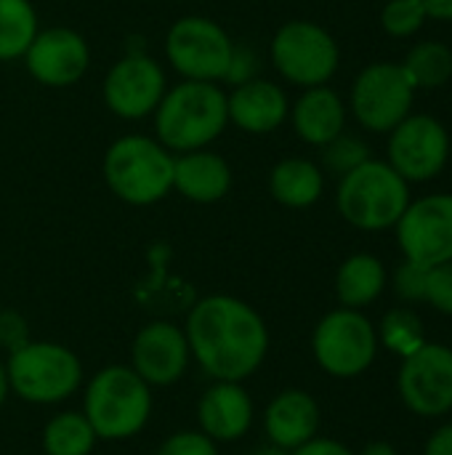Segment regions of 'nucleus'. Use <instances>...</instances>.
Instances as JSON below:
<instances>
[{
    "label": "nucleus",
    "mask_w": 452,
    "mask_h": 455,
    "mask_svg": "<svg viewBox=\"0 0 452 455\" xmlns=\"http://www.w3.org/2000/svg\"><path fill=\"white\" fill-rule=\"evenodd\" d=\"M104 179L120 200L152 205L173 189V155L147 136H123L107 149Z\"/></svg>",
    "instance_id": "nucleus-5"
},
{
    "label": "nucleus",
    "mask_w": 452,
    "mask_h": 455,
    "mask_svg": "<svg viewBox=\"0 0 452 455\" xmlns=\"http://www.w3.org/2000/svg\"><path fill=\"white\" fill-rule=\"evenodd\" d=\"M426 267L405 261L394 275V288L405 301H426Z\"/></svg>",
    "instance_id": "nucleus-32"
},
{
    "label": "nucleus",
    "mask_w": 452,
    "mask_h": 455,
    "mask_svg": "<svg viewBox=\"0 0 452 455\" xmlns=\"http://www.w3.org/2000/svg\"><path fill=\"white\" fill-rule=\"evenodd\" d=\"M197 416L213 443H234L253 424V403L237 381H218L202 395Z\"/></svg>",
    "instance_id": "nucleus-17"
},
{
    "label": "nucleus",
    "mask_w": 452,
    "mask_h": 455,
    "mask_svg": "<svg viewBox=\"0 0 452 455\" xmlns=\"http://www.w3.org/2000/svg\"><path fill=\"white\" fill-rule=\"evenodd\" d=\"M133 371L149 387L176 384L189 365V344L184 331L170 323H149L133 341Z\"/></svg>",
    "instance_id": "nucleus-16"
},
{
    "label": "nucleus",
    "mask_w": 452,
    "mask_h": 455,
    "mask_svg": "<svg viewBox=\"0 0 452 455\" xmlns=\"http://www.w3.org/2000/svg\"><path fill=\"white\" fill-rule=\"evenodd\" d=\"M264 427H266L272 445L282 451H296L304 443L314 440L317 435V427H320L317 403L306 392H298V389L282 392L266 408Z\"/></svg>",
    "instance_id": "nucleus-19"
},
{
    "label": "nucleus",
    "mask_w": 452,
    "mask_h": 455,
    "mask_svg": "<svg viewBox=\"0 0 452 455\" xmlns=\"http://www.w3.org/2000/svg\"><path fill=\"white\" fill-rule=\"evenodd\" d=\"M96 440L99 437L85 413H59L43 432V448L48 455H88Z\"/></svg>",
    "instance_id": "nucleus-26"
},
{
    "label": "nucleus",
    "mask_w": 452,
    "mask_h": 455,
    "mask_svg": "<svg viewBox=\"0 0 452 455\" xmlns=\"http://www.w3.org/2000/svg\"><path fill=\"white\" fill-rule=\"evenodd\" d=\"M429 19H440V21H452V0H421Z\"/></svg>",
    "instance_id": "nucleus-37"
},
{
    "label": "nucleus",
    "mask_w": 452,
    "mask_h": 455,
    "mask_svg": "<svg viewBox=\"0 0 452 455\" xmlns=\"http://www.w3.org/2000/svg\"><path fill=\"white\" fill-rule=\"evenodd\" d=\"M402 69L410 77V83L416 85V91L418 88H424V91L442 88L452 77V51L445 43L424 40L408 51Z\"/></svg>",
    "instance_id": "nucleus-24"
},
{
    "label": "nucleus",
    "mask_w": 452,
    "mask_h": 455,
    "mask_svg": "<svg viewBox=\"0 0 452 455\" xmlns=\"http://www.w3.org/2000/svg\"><path fill=\"white\" fill-rule=\"evenodd\" d=\"M152 413L149 384L125 365L99 371L85 392V419L99 440H128L139 435Z\"/></svg>",
    "instance_id": "nucleus-4"
},
{
    "label": "nucleus",
    "mask_w": 452,
    "mask_h": 455,
    "mask_svg": "<svg viewBox=\"0 0 452 455\" xmlns=\"http://www.w3.org/2000/svg\"><path fill=\"white\" fill-rule=\"evenodd\" d=\"M314 357L330 376H360L376 357V331L354 309L330 312L314 331Z\"/></svg>",
    "instance_id": "nucleus-11"
},
{
    "label": "nucleus",
    "mask_w": 452,
    "mask_h": 455,
    "mask_svg": "<svg viewBox=\"0 0 452 455\" xmlns=\"http://www.w3.org/2000/svg\"><path fill=\"white\" fill-rule=\"evenodd\" d=\"M256 64V59H253V53L248 51V48H240V45H234V53H232V64H229V72H226V77L224 80H232V83H248V80H253V67Z\"/></svg>",
    "instance_id": "nucleus-34"
},
{
    "label": "nucleus",
    "mask_w": 452,
    "mask_h": 455,
    "mask_svg": "<svg viewBox=\"0 0 452 455\" xmlns=\"http://www.w3.org/2000/svg\"><path fill=\"white\" fill-rule=\"evenodd\" d=\"M341 216L365 232L397 227L410 205V184L384 160H365L341 176L336 195Z\"/></svg>",
    "instance_id": "nucleus-3"
},
{
    "label": "nucleus",
    "mask_w": 452,
    "mask_h": 455,
    "mask_svg": "<svg viewBox=\"0 0 452 455\" xmlns=\"http://www.w3.org/2000/svg\"><path fill=\"white\" fill-rule=\"evenodd\" d=\"M29 75L51 88L77 83L91 61L88 43L67 27H51L37 32L24 53Z\"/></svg>",
    "instance_id": "nucleus-15"
},
{
    "label": "nucleus",
    "mask_w": 452,
    "mask_h": 455,
    "mask_svg": "<svg viewBox=\"0 0 452 455\" xmlns=\"http://www.w3.org/2000/svg\"><path fill=\"white\" fill-rule=\"evenodd\" d=\"M426 455H452V427H442L426 445Z\"/></svg>",
    "instance_id": "nucleus-36"
},
{
    "label": "nucleus",
    "mask_w": 452,
    "mask_h": 455,
    "mask_svg": "<svg viewBox=\"0 0 452 455\" xmlns=\"http://www.w3.org/2000/svg\"><path fill=\"white\" fill-rule=\"evenodd\" d=\"M226 112L229 120L237 123L245 133H272L282 125L290 107L280 85L269 80H248L234 88L232 96H226Z\"/></svg>",
    "instance_id": "nucleus-18"
},
{
    "label": "nucleus",
    "mask_w": 452,
    "mask_h": 455,
    "mask_svg": "<svg viewBox=\"0 0 452 455\" xmlns=\"http://www.w3.org/2000/svg\"><path fill=\"white\" fill-rule=\"evenodd\" d=\"M229 123L226 93L216 83L184 80L155 109L160 144L173 152H194L221 136Z\"/></svg>",
    "instance_id": "nucleus-2"
},
{
    "label": "nucleus",
    "mask_w": 452,
    "mask_h": 455,
    "mask_svg": "<svg viewBox=\"0 0 452 455\" xmlns=\"http://www.w3.org/2000/svg\"><path fill=\"white\" fill-rule=\"evenodd\" d=\"M173 187L194 203H216L232 187V171L224 157L194 149L173 157Z\"/></svg>",
    "instance_id": "nucleus-21"
},
{
    "label": "nucleus",
    "mask_w": 452,
    "mask_h": 455,
    "mask_svg": "<svg viewBox=\"0 0 452 455\" xmlns=\"http://www.w3.org/2000/svg\"><path fill=\"white\" fill-rule=\"evenodd\" d=\"M11 389L35 405H53L77 392L83 381L80 360L61 344L27 341L5 363Z\"/></svg>",
    "instance_id": "nucleus-6"
},
{
    "label": "nucleus",
    "mask_w": 452,
    "mask_h": 455,
    "mask_svg": "<svg viewBox=\"0 0 452 455\" xmlns=\"http://www.w3.org/2000/svg\"><path fill=\"white\" fill-rule=\"evenodd\" d=\"M450 160L448 128L432 115H408L389 131V165L410 181L437 179Z\"/></svg>",
    "instance_id": "nucleus-10"
},
{
    "label": "nucleus",
    "mask_w": 452,
    "mask_h": 455,
    "mask_svg": "<svg viewBox=\"0 0 452 455\" xmlns=\"http://www.w3.org/2000/svg\"><path fill=\"white\" fill-rule=\"evenodd\" d=\"M397 237L405 259L418 267L452 261V195L437 192L410 203L397 221Z\"/></svg>",
    "instance_id": "nucleus-12"
},
{
    "label": "nucleus",
    "mask_w": 452,
    "mask_h": 455,
    "mask_svg": "<svg viewBox=\"0 0 452 455\" xmlns=\"http://www.w3.org/2000/svg\"><path fill=\"white\" fill-rule=\"evenodd\" d=\"M362 455H397V451L392 445H386V443H376V445H370Z\"/></svg>",
    "instance_id": "nucleus-38"
},
{
    "label": "nucleus",
    "mask_w": 452,
    "mask_h": 455,
    "mask_svg": "<svg viewBox=\"0 0 452 455\" xmlns=\"http://www.w3.org/2000/svg\"><path fill=\"white\" fill-rule=\"evenodd\" d=\"M165 96V75L160 64L144 53H128L120 59L104 80L107 107L125 117L139 120L157 109Z\"/></svg>",
    "instance_id": "nucleus-14"
},
{
    "label": "nucleus",
    "mask_w": 452,
    "mask_h": 455,
    "mask_svg": "<svg viewBox=\"0 0 452 455\" xmlns=\"http://www.w3.org/2000/svg\"><path fill=\"white\" fill-rule=\"evenodd\" d=\"M37 35V16L29 0H0V61L27 53Z\"/></svg>",
    "instance_id": "nucleus-25"
},
{
    "label": "nucleus",
    "mask_w": 452,
    "mask_h": 455,
    "mask_svg": "<svg viewBox=\"0 0 452 455\" xmlns=\"http://www.w3.org/2000/svg\"><path fill=\"white\" fill-rule=\"evenodd\" d=\"M8 389H11L8 373H5V365L0 363V408H3V403H5V397H8Z\"/></svg>",
    "instance_id": "nucleus-39"
},
{
    "label": "nucleus",
    "mask_w": 452,
    "mask_h": 455,
    "mask_svg": "<svg viewBox=\"0 0 452 455\" xmlns=\"http://www.w3.org/2000/svg\"><path fill=\"white\" fill-rule=\"evenodd\" d=\"M426 301L440 312L452 315V261L437 264L426 275Z\"/></svg>",
    "instance_id": "nucleus-30"
},
{
    "label": "nucleus",
    "mask_w": 452,
    "mask_h": 455,
    "mask_svg": "<svg viewBox=\"0 0 452 455\" xmlns=\"http://www.w3.org/2000/svg\"><path fill=\"white\" fill-rule=\"evenodd\" d=\"M293 455H352L344 445L333 443V440H309L301 448H296Z\"/></svg>",
    "instance_id": "nucleus-35"
},
{
    "label": "nucleus",
    "mask_w": 452,
    "mask_h": 455,
    "mask_svg": "<svg viewBox=\"0 0 452 455\" xmlns=\"http://www.w3.org/2000/svg\"><path fill=\"white\" fill-rule=\"evenodd\" d=\"M272 61L285 80L301 88H314L336 75L341 53L325 27L296 19L277 29L272 40Z\"/></svg>",
    "instance_id": "nucleus-7"
},
{
    "label": "nucleus",
    "mask_w": 452,
    "mask_h": 455,
    "mask_svg": "<svg viewBox=\"0 0 452 455\" xmlns=\"http://www.w3.org/2000/svg\"><path fill=\"white\" fill-rule=\"evenodd\" d=\"M384 285H386L384 264L370 253H357V256L346 259L336 277V293H338L341 304H346L352 309L376 301L381 296Z\"/></svg>",
    "instance_id": "nucleus-23"
},
{
    "label": "nucleus",
    "mask_w": 452,
    "mask_h": 455,
    "mask_svg": "<svg viewBox=\"0 0 452 455\" xmlns=\"http://www.w3.org/2000/svg\"><path fill=\"white\" fill-rule=\"evenodd\" d=\"M384 341L402 352V355H410L421 347V320L410 312H392L386 320H384Z\"/></svg>",
    "instance_id": "nucleus-29"
},
{
    "label": "nucleus",
    "mask_w": 452,
    "mask_h": 455,
    "mask_svg": "<svg viewBox=\"0 0 452 455\" xmlns=\"http://www.w3.org/2000/svg\"><path fill=\"white\" fill-rule=\"evenodd\" d=\"M250 455H290V453H288V451H282V448H277V445H266V448L253 451Z\"/></svg>",
    "instance_id": "nucleus-40"
},
{
    "label": "nucleus",
    "mask_w": 452,
    "mask_h": 455,
    "mask_svg": "<svg viewBox=\"0 0 452 455\" xmlns=\"http://www.w3.org/2000/svg\"><path fill=\"white\" fill-rule=\"evenodd\" d=\"M429 13L421 0H386L381 11V27L392 37H410L426 24Z\"/></svg>",
    "instance_id": "nucleus-27"
},
{
    "label": "nucleus",
    "mask_w": 452,
    "mask_h": 455,
    "mask_svg": "<svg viewBox=\"0 0 452 455\" xmlns=\"http://www.w3.org/2000/svg\"><path fill=\"white\" fill-rule=\"evenodd\" d=\"M325 187L322 171L304 157H288L272 168L269 192L288 208H309L320 200Z\"/></svg>",
    "instance_id": "nucleus-22"
},
{
    "label": "nucleus",
    "mask_w": 452,
    "mask_h": 455,
    "mask_svg": "<svg viewBox=\"0 0 452 455\" xmlns=\"http://www.w3.org/2000/svg\"><path fill=\"white\" fill-rule=\"evenodd\" d=\"M165 53L173 69L186 80L216 83L229 72L234 43L216 21L205 16H184L168 29Z\"/></svg>",
    "instance_id": "nucleus-8"
},
{
    "label": "nucleus",
    "mask_w": 452,
    "mask_h": 455,
    "mask_svg": "<svg viewBox=\"0 0 452 455\" xmlns=\"http://www.w3.org/2000/svg\"><path fill=\"white\" fill-rule=\"evenodd\" d=\"M365 160H370L368 155V144L357 136H336L330 144L322 147V163L328 171L338 173V176H346L349 171H354L357 165H362Z\"/></svg>",
    "instance_id": "nucleus-28"
},
{
    "label": "nucleus",
    "mask_w": 452,
    "mask_h": 455,
    "mask_svg": "<svg viewBox=\"0 0 452 455\" xmlns=\"http://www.w3.org/2000/svg\"><path fill=\"white\" fill-rule=\"evenodd\" d=\"M416 85L405 75L402 64L376 61L368 64L352 85V109L360 125L376 133L397 128L413 107Z\"/></svg>",
    "instance_id": "nucleus-9"
},
{
    "label": "nucleus",
    "mask_w": 452,
    "mask_h": 455,
    "mask_svg": "<svg viewBox=\"0 0 452 455\" xmlns=\"http://www.w3.org/2000/svg\"><path fill=\"white\" fill-rule=\"evenodd\" d=\"M27 344V323L16 312H0V347L8 352Z\"/></svg>",
    "instance_id": "nucleus-33"
},
{
    "label": "nucleus",
    "mask_w": 452,
    "mask_h": 455,
    "mask_svg": "<svg viewBox=\"0 0 452 455\" xmlns=\"http://www.w3.org/2000/svg\"><path fill=\"white\" fill-rule=\"evenodd\" d=\"M400 392L418 416H442L452 408V352L421 344L408 355L400 373Z\"/></svg>",
    "instance_id": "nucleus-13"
},
{
    "label": "nucleus",
    "mask_w": 452,
    "mask_h": 455,
    "mask_svg": "<svg viewBox=\"0 0 452 455\" xmlns=\"http://www.w3.org/2000/svg\"><path fill=\"white\" fill-rule=\"evenodd\" d=\"M293 117V128L296 133L314 147H325L330 144L336 136L344 133L346 125V107L341 101V96L328 88V85H314L306 88L298 101L290 109Z\"/></svg>",
    "instance_id": "nucleus-20"
},
{
    "label": "nucleus",
    "mask_w": 452,
    "mask_h": 455,
    "mask_svg": "<svg viewBox=\"0 0 452 455\" xmlns=\"http://www.w3.org/2000/svg\"><path fill=\"white\" fill-rule=\"evenodd\" d=\"M157 455H218L216 443L202 432H178L168 437Z\"/></svg>",
    "instance_id": "nucleus-31"
},
{
    "label": "nucleus",
    "mask_w": 452,
    "mask_h": 455,
    "mask_svg": "<svg viewBox=\"0 0 452 455\" xmlns=\"http://www.w3.org/2000/svg\"><path fill=\"white\" fill-rule=\"evenodd\" d=\"M189 355L216 381H242L258 371L269 333L253 307L232 296H208L186 317Z\"/></svg>",
    "instance_id": "nucleus-1"
}]
</instances>
